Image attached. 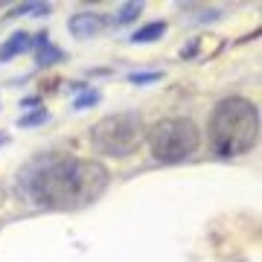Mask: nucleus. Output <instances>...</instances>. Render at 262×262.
Listing matches in <instances>:
<instances>
[{"instance_id":"9d476101","label":"nucleus","mask_w":262,"mask_h":262,"mask_svg":"<svg viewBox=\"0 0 262 262\" xmlns=\"http://www.w3.org/2000/svg\"><path fill=\"white\" fill-rule=\"evenodd\" d=\"M102 99L99 96V91H88V94H82V96H76V102H73V108L76 111H82V108H91V105H96Z\"/></svg>"},{"instance_id":"f257e3e1","label":"nucleus","mask_w":262,"mask_h":262,"mask_svg":"<svg viewBox=\"0 0 262 262\" xmlns=\"http://www.w3.org/2000/svg\"><path fill=\"white\" fill-rule=\"evenodd\" d=\"M27 189L38 204L53 210H79L94 204L108 189V169L96 160L82 158H44L27 175Z\"/></svg>"},{"instance_id":"6e6552de","label":"nucleus","mask_w":262,"mask_h":262,"mask_svg":"<svg viewBox=\"0 0 262 262\" xmlns=\"http://www.w3.org/2000/svg\"><path fill=\"white\" fill-rule=\"evenodd\" d=\"M163 32H166V24H163V20L146 24V27H140L137 32H134V35H131V44H151V41L163 38Z\"/></svg>"},{"instance_id":"0eeeda50","label":"nucleus","mask_w":262,"mask_h":262,"mask_svg":"<svg viewBox=\"0 0 262 262\" xmlns=\"http://www.w3.org/2000/svg\"><path fill=\"white\" fill-rule=\"evenodd\" d=\"M35 47H38V61H41V64H56V61H61V58H64V53H61V50L50 44L47 32H41V35L35 38Z\"/></svg>"},{"instance_id":"7ed1b4c3","label":"nucleus","mask_w":262,"mask_h":262,"mask_svg":"<svg viewBox=\"0 0 262 262\" xmlns=\"http://www.w3.org/2000/svg\"><path fill=\"white\" fill-rule=\"evenodd\" d=\"M201 143V131L187 117H166L149 128V149L160 163L187 160Z\"/></svg>"},{"instance_id":"9b49d317","label":"nucleus","mask_w":262,"mask_h":262,"mask_svg":"<svg viewBox=\"0 0 262 262\" xmlns=\"http://www.w3.org/2000/svg\"><path fill=\"white\" fill-rule=\"evenodd\" d=\"M47 15L50 12V3H24V6H18V9L12 12V15Z\"/></svg>"},{"instance_id":"f8f14e48","label":"nucleus","mask_w":262,"mask_h":262,"mask_svg":"<svg viewBox=\"0 0 262 262\" xmlns=\"http://www.w3.org/2000/svg\"><path fill=\"white\" fill-rule=\"evenodd\" d=\"M41 122H47V111H35V114H29V117H20V120H18V128L41 125Z\"/></svg>"},{"instance_id":"39448f33","label":"nucleus","mask_w":262,"mask_h":262,"mask_svg":"<svg viewBox=\"0 0 262 262\" xmlns=\"http://www.w3.org/2000/svg\"><path fill=\"white\" fill-rule=\"evenodd\" d=\"M105 27V18L102 15H96V12H76L73 18L67 20V29H70V35L76 38H91V35H99Z\"/></svg>"},{"instance_id":"ddd939ff","label":"nucleus","mask_w":262,"mask_h":262,"mask_svg":"<svg viewBox=\"0 0 262 262\" xmlns=\"http://www.w3.org/2000/svg\"><path fill=\"white\" fill-rule=\"evenodd\" d=\"M158 79H160V73H131L128 76V82H134V84H151Z\"/></svg>"},{"instance_id":"20e7f679","label":"nucleus","mask_w":262,"mask_h":262,"mask_svg":"<svg viewBox=\"0 0 262 262\" xmlns=\"http://www.w3.org/2000/svg\"><path fill=\"white\" fill-rule=\"evenodd\" d=\"M146 140V125H143L140 114H114L105 117L94 125L91 131V143L94 149L105 158H125Z\"/></svg>"},{"instance_id":"423d86ee","label":"nucleus","mask_w":262,"mask_h":262,"mask_svg":"<svg viewBox=\"0 0 262 262\" xmlns=\"http://www.w3.org/2000/svg\"><path fill=\"white\" fill-rule=\"evenodd\" d=\"M29 47H32L29 32H15V35H9L6 41H3V47H0V61H12L15 56L27 53Z\"/></svg>"},{"instance_id":"f03ea898","label":"nucleus","mask_w":262,"mask_h":262,"mask_svg":"<svg viewBox=\"0 0 262 262\" xmlns=\"http://www.w3.org/2000/svg\"><path fill=\"white\" fill-rule=\"evenodd\" d=\"M210 149L219 158H236L251 151L259 140V111L251 99L230 96L215 105L210 125H207Z\"/></svg>"},{"instance_id":"1a4fd4ad","label":"nucleus","mask_w":262,"mask_h":262,"mask_svg":"<svg viewBox=\"0 0 262 262\" xmlns=\"http://www.w3.org/2000/svg\"><path fill=\"white\" fill-rule=\"evenodd\" d=\"M140 12H143V3H140V0H137V3H125V6L117 12V18H114V20H117V24H128V20H134Z\"/></svg>"}]
</instances>
